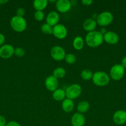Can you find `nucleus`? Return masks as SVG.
<instances>
[{"label":"nucleus","instance_id":"1","mask_svg":"<svg viewBox=\"0 0 126 126\" xmlns=\"http://www.w3.org/2000/svg\"><path fill=\"white\" fill-rule=\"evenodd\" d=\"M85 43L90 47H97L102 44L104 41L103 35L100 31L94 30L88 32L85 36Z\"/></svg>","mask_w":126,"mask_h":126},{"label":"nucleus","instance_id":"2","mask_svg":"<svg viewBox=\"0 0 126 126\" xmlns=\"http://www.w3.org/2000/svg\"><path fill=\"white\" fill-rule=\"evenodd\" d=\"M91 80L96 86L103 87L108 84L110 81V77L109 75L105 71H98L94 73Z\"/></svg>","mask_w":126,"mask_h":126},{"label":"nucleus","instance_id":"3","mask_svg":"<svg viewBox=\"0 0 126 126\" xmlns=\"http://www.w3.org/2000/svg\"><path fill=\"white\" fill-rule=\"evenodd\" d=\"M10 25L14 31L16 32H22L27 28V23L24 17L15 16L12 17L10 21Z\"/></svg>","mask_w":126,"mask_h":126},{"label":"nucleus","instance_id":"4","mask_svg":"<svg viewBox=\"0 0 126 126\" xmlns=\"http://www.w3.org/2000/svg\"><path fill=\"white\" fill-rule=\"evenodd\" d=\"M114 19L113 14L109 11H104L97 16L96 21L97 24L102 27H107L112 22Z\"/></svg>","mask_w":126,"mask_h":126},{"label":"nucleus","instance_id":"5","mask_svg":"<svg viewBox=\"0 0 126 126\" xmlns=\"http://www.w3.org/2000/svg\"><path fill=\"white\" fill-rule=\"evenodd\" d=\"M66 98L70 100L76 99L81 95L82 88L78 84H72L67 87L65 90Z\"/></svg>","mask_w":126,"mask_h":126},{"label":"nucleus","instance_id":"6","mask_svg":"<svg viewBox=\"0 0 126 126\" xmlns=\"http://www.w3.org/2000/svg\"><path fill=\"white\" fill-rule=\"evenodd\" d=\"M125 75V68L121 64H115L109 70V77L114 81H120Z\"/></svg>","mask_w":126,"mask_h":126},{"label":"nucleus","instance_id":"7","mask_svg":"<svg viewBox=\"0 0 126 126\" xmlns=\"http://www.w3.org/2000/svg\"><path fill=\"white\" fill-rule=\"evenodd\" d=\"M50 54L51 57L54 60L60 62L64 60L66 53L63 47L59 46H54L51 49Z\"/></svg>","mask_w":126,"mask_h":126},{"label":"nucleus","instance_id":"8","mask_svg":"<svg viewBox=\"0 0 126 126\" xmlns=\"http://www.w3.org/2000/svg\"><path fill=\"white\" fill-rule=\"evenodd\" d=\"M67 29L66 27L61 23H58L53 27V34L59 39H64L67 35Z\"/></svg>","mask_w":126,"mask_h":126},{"label":"nucleus","instance_id":"9","mask_svg":"<svg viewBox=\"0 0 126 126\" xmlns=\"http://www.w3.org/2000/svg\"><path fill=\"white\" fill-rule=\"evenodd\" d=\"M14 49L11 44H3L0 47V57L4 59L11 57L14 54Z\"/></svg>","mask_w":126,"mask_h":126},{"label":"nucleus","instance_id":"10","mask_svg":"<svg viewBox=\"0 0 126 126\" xmlns=\"http://www.w3.org/2000/svg\"><path fill=\"white\" fill-rule=\"evenodd\" d=\"M44 85L48 91L50 92H54L55 90L58 89L59 81L57 78H56L53 75H50L46 77L44 81Z\"/></svg>","mask_w":126,"mask_h":126},{"label":"nucleus","instance_id":"11","mask_svg":"<svg viewBox=\"0 0 126 126\" xmlns=\"http://www.w3.org/2000/svg\"><path fill=\"white\" fill-rule=\"evenodd\" d=\"M112 120L117 125H123L126 123V111L119 110L114 113Z\"/></svg>","mask_w":126,"mask_h":126},{"label":"nucleus","instance_id":"12","mask_svg":"<svg viewBox=\"0 0 126 126\" xmlns=\"http://www.w3.org/2000/svg\"><path fill=\"white\" fill-rule=\"evenodd\" d=\"M103 39L107 44L114 45L119 41V36L116 32L107 31V32L103 35Z\"/></svg>","mask_w":126,"mask_h":126},{"label":"nucleus","instance_id":"13","mask_svg":"<svg viewBox=\"0 0 126 126\" xmlns=\"http://www.w3.org/2000/svg\"><path fill=\"white\" fill-rule=\"evenodd\" d=\"M56 8L61 13H65L70 11L72 7L71 2L69 0H58L56 1Z\"/></svg>","mask_w":126,"mask_h":126},{"label":"nucleus","instance_id":"14","mask_svg":"<svg viewBox=\"0 0 126 126\" xmlns=\"http://www.w3.org/2000/svg\"><path fill=\"white\" fill-rule=\"evenodd\" d=\"M86 122L84 114L79 113H74L71 117L70 123L72 126H84Z\"/></svg>","mask_w":126,"mask_h":126},{"label":"nucleus","instance_id":"15","mask_svg":"<svg viewBox=\"0 0 126 126\" xmlns=\"http://www.w3.org/2000/svg\"><path fill=\"white\" fill-rule=\"evenodd\" d=\"M59 14L56 11H51L46 17V23L50 25L52 27H54L56 25L58 24V22L59 21Z\"/></svg>","mask_w":126,"mask_h":126},{"label":"nucleus","instance_id":"16","mask_svg":"<svg viewBox=\"0 0 126 126\" xmlns=\"http://www.w3.org/2000/svg\"><path fill=\"white\" fill-rule=\"evenodd\" d=\"M96 25H97V22H96V19L93 18H86L84 21L83 23V28L86 32L88 33V32L95 30Z\"/></svg>","mask_w":126,"mask_h":126},{"label":"nucleus","instance_id":"17","mask_svg":"<svg viewBox=\"0 0 126 126\" xmlns=\"http://www.w3.org/2000/svg\"><path fill=\"white\" fill-rule=\"evenodd\" d=\"M61 108L64 111L65 113H70L74 110V103L72 100L69 98H65L62 102Z\"/></svg>","mask_w":126,"mask_h":126},{"label":"nucleus","instance_id":"18","mask_svg":"<svg viewBox=\"0 0 126 126\" xmlns=\"http://www.w3.org/2000/svg\"><path fill=\"white\" fill-rule=\"evenodd\" d=\"M53 98L56 101H62L63 102L65 98H66L65 92L63 89H57L56 90L53 92Z\"/></svg>","mask_w":126,"mask_h":126},{"label":"nucleus","instance_id":"19","mask_svg":"<svg viewBox=\"0 0 126 126\" xmlns=\"http://www.w3.org/2000/svg\"><path fill=\"white\" fill-rule=\"evenodd\" d=\"M90 103L87 101H81L78 103L77 106V110L78 113H81V114H84V113H86L90 109Z\"/></svg>","mask_w":126,"mask_h":126},{"label":"nucleus","instance_id":"20","mask_svg":"<svg viewBox=\"0 0 126 126\" xmlns=\"http://www.w3.org/2000/svg\"><path fill=\"white\" fill-rule=\"evenodd\" d=\"M48 1L47 0H35L33 2V6L36 11H43L47 7Z\"/></svg>","mask_w":126,"mask_h":126},{"label":"nucleus","instance_id":"21","mask_svg":"<svg viewBox=\"0 0 126 126\" xmlns=\"http://www.w3.org/2000/svg\"><path fill=\"white\" fill-rule=\"evenodd\" d=\"M73 47L77 50H80L84 46V40L81 36H76L73 40Z\"/></svg>","mask_w":126,"mask_h":126},{"label":"nucleus","instance_id":"22","mask_svg":"<svg viewBox=\"0 0 126 126\" xmlns=\"http://www.w3.org/2000/svg\"><path fill=\"white\" fill-rule=\"evenodd\" d=\"M66 75V71L63 67H57L54 69L53 71V76H54L56 78L61 79L64 78Z\"/></svg>","mask_w":126,"mask_h":126},{"label":"nucleus","instance_id":"23","mask_svg":"<svg viewBox=\"0 0 126 126\" xmlns=\"http://www.w3.org/2000/svg\"><path fill=\"white\" fill-rule=\"evenodd\" d=\"M93 75V73L91 70L85 68L81 71L80 76H81L82 79L85 80V81H89V80H91L92 79Z\"/></svg>","mask_w":126,"mask_h":126},{"label":"nucleus","instance_id":"24","mask_svg":"<svg viewBox=\"0 0 126 126\" xmlns=\"http://www.w3.org/2000/svg\"><path fill=\"white\" fill-rule=\"evenodd\" d=\"M53 27L46 23H44L41 26V31L43 33L46 34H53Z\"/></svg>","mask_w":126,"mask_h":126},{"label":"nucleus","instance_id":"25","mask_svg":"<svg viewBox=\"0 0 126 126\" xmlns=\"http://www.w3.org/2000/svg\"><path fill=\"white\" fill-rule=\"evenodd\" d=\"M64 60L67 63L69 64V65H73L76 62L77 57L74 54L69 53V54H66L65 58H64Z\"/></svg>","mask_w":126,"mask_h":126},{"label":"nucleus","instance_id":"26","mask_svg":"<svg viewBox=\"0 0 126 126\" xmlns=\"http://www.w3.org/2000/svg\"><path fill=\"white\" fill-rule=\"evenodd\" d=\"M35 19L38 22H41L44 18V13L43 11H36L34 13Z\"/></svg>","mask_w":126,"mask_h":126},{"label":"nucleus","instance_id":"27","mask_svg":"<svg viewBox=\"0 0 126 126\" xmlns=\"http://www.w3.org/2000/svg\"><path fill=\"white\" fill-rule=\"evenodd\" d=\"M25 54V51L23 48L21 47H17L14 49V55L18 57H22Z\"/></svg>","mask_w":126,"mask_h":126},{"label":"nucleus","instance_id":"28","mask_svg":"<svg viewBox=\"0 0 126 126\" xmlns=\"http://www.w3.org/2000/svg\"><path fill=\"white\" fill-rule=\"evenodd\" d=\"M25 14V9L23 7H19L16 10V16L23 17Z\"/></svg>","mask_w":126,"mask_h":126},{"label":"nucleus","instance_id":"29","mask_svg":"<svg viewBox=\"0 0 126 126\" xmlns=\"http://www.w3.org/2000/svg\"><path fill=\"white\" fill-rule=\"evenodd\" d=\"M7 124V121L4 116L0 115V126H6Z\"/></svg>","mask_w":126,"mask_h":126},{"label":"nucleus","instance_id":"30","mask_svg":"<svg viewBox=\"0 0 126 126\" xmlns=\"http://www.w3.org/2000/svg\"><path fill=\"white\" fill-rule=\"evenodd\" d=\"M6 126H21V124H19L17 122L14 121H10L9 123H7Z\"/></svg>","mask_w":126,"mask_h":126},{"label":"nucleus","instance_id":"31","mask_svg":"<svg viewBox=\"0 0 126 126\" xmlns=\"http://www.w3.org/2000/svg\"><path fill=\"white\" fill-rule=\"evenodd\" d=\"M81 2L85 6H90L93 3V1L92 0H82Z\"/></svg>","mask_w":126,"mask_h":126},{"label":"nucleus","instance_id":"32","mask_svg":"<svg viewBox=\"0 0 126 126\" xmlns=\"http://www.w3.org/2000/svg\"><path fill=\"white\" fill-rule=\"evenodd\" d=\"M5 42V36L2 33H0V46H2Z\"/></svg>","mask_w":126,"mask_h":126},{"label":"nucleus","instance_id":"33","mask_svg":"<svg viewBox=\"0 0 126 126\" xmlns=\"http://www.w3.org/2000/svg\"><path fill=\"white\" fill-rule=\"evenodd\" d=\"M121 65H122L124 68H126V56L124 57L122 59Z\"/></svg>","mask_w":126,"mask_h":126},{"label":"nucleus","instance_id":"34","mask_svg":"<svg viewBox=\"0 0 126 126\" xmlns=\"http://www.w3.org/2000/svg\"><path fill=\"white\" fill-rule=\"evenodd\" d=\"M100 32L101 33V34H103V35H104V34H105V33H106V32H107V30H106V28H104V27H103V28H101V30H100Z\"/></svg>","mask_w":126,"mask_h":126},{"label":"nucleus","instance_id":"35","mask_svg":"<svg viewBox=\"0 0 126 126\" xmlns=\"http://www.w3.org/2000/svg\"><path fill=\"white\" fill-rule=\"evenodd\" d=\"M7 2H8V1H7V0H4V1L3 0H0V4H5Z\"/></svg>","mask_w":126,"mask_h":126},{"label":"nucleus","instance_id":"36","mask_svg":"<svg viewBox=\"0 0 126 126\" xmlns=\"http://www.w3.org/2000/svg\"><path fill=\"white\" fill-rule=\"evenodd\" d=\"M0 5H1V4H0Z\"/></svg>","mask_w":126,"mask_h":126}]
</instances>
